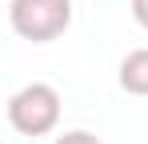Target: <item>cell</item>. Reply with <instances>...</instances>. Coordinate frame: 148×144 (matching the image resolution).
<instances>
[{
	"mask_svg": "<svg viewBox=\"0 0 148 144\" xmlns=\"http://www.w3.org/2000/svg\"><path fill=\"white\" fill-rule=\"evenodd\" d=\"M116 80H120V88L128 96H148V48H132L124 56Z\"/></svg>",
	"mask_w": 148,
	"mask_h": 144,
	"instance_id": "obj_3",
	"label": "cell"
},
{
	"mask_svg": "<svg viewBox=\"0 0 148 144\" xmlns=\"http://www.w3.org/2000/svg\"><path fill=\"white\" fill-rule=\"evenodd\" d=\"M52 144H104L96 132H88V128H72V132H64V136H56Z\"/></svg>",
	"mask_w": 148,
	"mask_h": 144,
	"instance_id": "obj_4",
	"label": "cell"
},
{
	"mask_svg": "<svg viewBox=\"0 0 148 144\" xmlns=\"http://www.w3.org/2000/svg\"><path fill=\"white\" fill-rule=\"evenodd\" d=\"M8 24L32 44L60 40L72 28V0H8Z\"/></svg>",
	"mask_w": 148,
	"mask_h": 144,
	"instance_id": "obj_2",
	"label": "cell"
},
{
	"mask_svg": "<svg viewBox=\"0 0 148 144\" xmlns=\"http://www.w3.org/2000/svg\"><path fill=\"white\" fill-rule=\"evenodd\" d=\"M4 112H8V124L20 136H48L60 124V92L44 80H32V84H24L8 96Z\"/></svg>",
	"mask_w": 148,
	"mask_h": 144,
	"instance_id": "obj_1",
	"label": "cell"
},
{
	"mask_svg": "<svg viewBox=\"0 0 148 144\" xmlns=\"http://www.w3.org/2000/svg\"><path fill=\"white\" fill-rule=\"evenodd\" d=\"M128 8H132V20L148 32V0H128Z\"/></svg>",
	"mask_w": 148,
	"mask_h": 144,
	"instance_id": "obj_5",
	"label": "cell"
}]
</instances>
